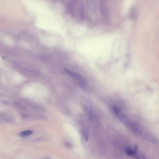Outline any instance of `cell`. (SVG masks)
Returning a JSON list of instances; mask_svg holds the SVG:
<instances>
[{
  "instance_id": "obj_5",
  "label": "cell",
  "mask_w": 159,
  "mask_h": 159,
  "mask_svg": "<svg viewBox=\"0 0 159 159\" xmlns=\"http://www.w3.org/2000/svg\"><path fill=\"white\" fill-rule=\"evenodd\" d=\"M83 135H84V137L85 140L87 141L88 139V138L87 134L85 132H83Z\"/></svg>"
},
{
  "instance_id": "obj_3",
  "label": "cell",
  "mask_w": 159,
  "mask_h": 159,
  "mask_svg": "<svg viewBox=\"0 0 159 159\" xmlns=\"http://www.w3.org/2000/svg\"><path fill=\"white\" fill-rule=\"evenodd\" d=\"M33 133V132L32 131L27 130L21 132L19 133V136L21 137H24L31 135Z\"/></svg>"
},
{
  "instance_id": "obj_1",
  "label": "cell",
  "mask_w": 159,
  "mask_h": 159,
  "mask_svg": "<svg viewBox=\"0 0 159 159\" xmlns=\"http://www.w3.org/2000/svg\"><path fill=\"white\" fill-rule=\"evenodd\" d=\"M64 71L67 74L77 81L80 86L81 87L84 88L87 86V82L86 80L81 75L67 70H65Z\"/></svg>"
},
{
  "instance_id": "obj_4",
  "label": "cell",
  "mask_w": 159,
  "mask_h": 159,
  "mask_svg": "<svg viewBox=\"0 0 159 159\" xmlns=\"http://www.w3.org/2000/svg\"><path fill=\"white\" fill-rule=\"evenodd\" d=\"M64 145L66 147L69 149H71L73 147L72 144L68 141H65L64 143Z\"/></svg>"
},
{
  "instance_id": "obj_2",
  "label": "cell",
  "mask_w": 159,
  "mask_h": 159,
  "mask_svg": "<svg viewBox=\"0 0 159 159\" xmlns=\"http://www.w3.org/2000/svg\"><path fill=\"white\" fill-rule=\"evenodd\" d=\"M135 159H146L145 157L140 153L136 152L132 157Z\"/></svg>"
}]
</instances>
